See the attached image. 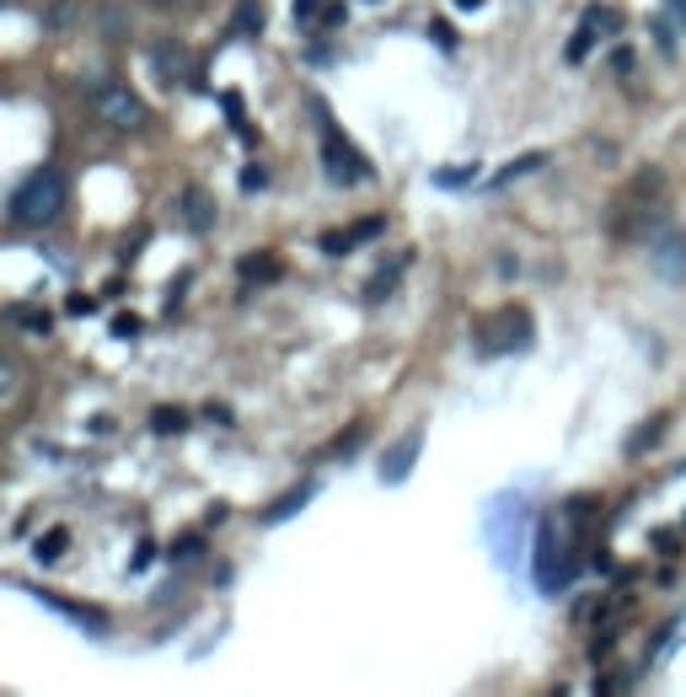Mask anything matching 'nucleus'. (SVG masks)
<instances>
[{"mask_svg": "<svg viewBox=\"0 0 686 697\" xmlns=\"http://www.w3.org/2000/svg\"><path fill=\"white\" fill-rule=\"evenodd\" d=\"M397 274H402V263H392V268H381V274H375V279H371V290H365V296H371V301H381V296H392V290H397Z\"/></svg>", "mask_w": 686, "mask_h": 697, "instance_id": "nucleus-22", "label": "nucleus"}, {"mask_svg": "<svg viewBox=\"0 0 686 697\" xmlns=\"http://www.w3.org/2000/svg\"><path fill=\"white\" fill-rule=\"evenodd\" d=\"M81 92H86V103H92V113L103 119L108 129H145V119H151V108H145V97L134 92V86H124V81H81Z\"/></svg>", "mask_w": 686, "mask_h": 697, "instance_id": "nucleus-3", "label": "nucleus"}, {"mask_svg": "<svg viewBox=\"0 0 686 697\" xmlns=\"http://www.w3.org/2000/svg\"><path fill=\"white\" fill-rule=\"evenodd\" d=\"M16 381H22V365H16V360H0V397H5V402L16 397Z\"/></svg>", "mask_w": 686, "mask_h": 697, "instance_id": "nucleus-25", "label": "nucleus"}, {"mask_svg": "<svg viewBox=\"0 0 686 697\" xmlns=\"http://www.w3.org/2000/svg\"><path fill=\"white\" fill-rule=\"evenodd\" d=\"M665 424H671V419H665V413H660V419H654V424H649V430H633V435H627V456H638V450H649V445L660 441V435H665Z\"/></svg>", "mask_w": 686, "mask_h": 697, "instance_id": "nucleus-18", "label": "nucleus"}, {"mask_svg": "<svg viewBox=\"0 0 686 697\" xmlns=\"http://www.w3.org/2000/svg\"><path fill=\"white\" fill-rule=\"evenodd\" d=\"M151 60H156V75H161V81H172V86L193 81V75H188V70H193V55H188L178 38H161V44H151Z\"/></svg>", "mask_w": 686, "mask_h": 697, "instance_id": "nucleus-10", "label": "nucleus"}, {"mask_svg": "<svg viewBox=\"0 0 686 697\" xmlns=\"http://www.w3.org/2000/svg\"><path fill=\"white\" fill-rule=\"evenodd\" d=\"M478 354H515V349H531V312L526 307H504L494 317L472 333Z\"/></svg>", "mask_w": 686, "mask_h": 697, "instance_id": "nucleus-5", "label": "nucleus"}, {"mask_svg": "<svg viewBox=\"0 0 686 697\" xmlns=\"http://www.w3.org/2000/svg\"><path fill=\"white\" fill-rule=\"evenodd\" d=\"M242 279H279V257H274V253L242 257Z\"/></svg>", "mask_w": 686, "mask_h": 697, "instance_id": "nucleus-20", "label": "nucleus"}, {"mask_svg": "<svg viewBox=\"0 0 686 697\" xmlns=\"http://www.w3.org/2000/svg\"><path fill=\"white\" fill-rule=\"evenodd\" d=\"M623 27V16L612 11V5H585V16H579V33H574V44H568V60L579 64L590 49H595V38H612Z\"/></svg>", "mask_w": 686, "mask_h": 697, "instance_id": "nucleus-6", "label": "nucleus"}, {"mask_svg": "<svg viewBox=\"0 0 686 697\" xmlns=\"http://www.w3.org/2000/svg\"><path fill=\"white\" fill-rule=\"evenodd\" d=\"M316 134H322V167H327V178H333V183H365V178H371V167L360 161L354 140H349V134H338V124L327 119V108H322V103H316Z\"/></svg>", "mask_w": 686, "mask_h": 697, "instance_id": "nucleus-4", "label": "nucleus"}, {"mask_svg": "<svg viewBox=\"0 0 686 697\" xmlns=\"http://www.w3.org/2000/svg\"><path fill=\"white\" fill-rule=\"evenodd\" d=\"M312 494H316V483H301V489H290V494H285L279 505H268V509H263V526H279V520H290L296 509H306V505H312Z\"/></svg>", "mask_w": 686, "mask_h": 697, "instance_id": "nucleus-14", "label": "nucleus"}, {"mask_svg": "<svg viewBox=\"0 0 686 697\" xmlns=\"http://www.w3.org/2000/svg\"><path fill=\"white\" fill-rule=\"evenodd\" d=\"M665 215H671L665 172L649 167V172H638V178L606 204L601 226H606V237H612L617 248H633V242H654V237L665 231Z\"/></svg>", "mask_w": 686, "mask_h": 697, "instance_id": "nucleus-1", "label": "nucleus"}, {"mask_svg": "<svg viewBox=\"0 0 686 697\" xmlns=\"http://www.w3.org/2000/svg\"><path fill=\"white\" fill-rule=\"evenodd\" d=\"M419 450H424V430H408L402 441L386 450V461H381V483H408V472H413Z\"/></svg>", "mask_w": 686, "mask_h": 697, "instance_id": "nucleus-9", "label": "nucleus"}, {"mask_svg": "<svg viewBox=\"0 0 686 697\" xmlns=\"http://www.w3.org/2000/svg\"><path fill=\"white\" fill-rule=\"evenodd\" d=\"M64 215V178L55 167H38V172H27L11 199H5V220L11 226H22V231H44V226H55Z\"/></svg>", "mask_w": 686, "mask_h": 697, "instance_id": "nucleus-2", "label": "nucleus"}, {"mask_svg": "<svg viewBox=\"0 0 686 697\" xmlns=\"http://www.w3.org/2000/svg\"><path fill=\"white\" fill-rule=\"evenodd\" d=\"M242 189H248V193L263 189V167H248V172H242Z\"/></svg>", "mask_w": 686, "mask_h": 697, "instance_id": "nucleus-30", "label": "nucleus"}, {"mask_svg": "<svg viewBox=\"0 0 686 697\" xmlns=\"http://www.w3.org/2000/svg\"><path fill=\"white\" fill-rule=\"evenodd\" d=\"M322 5L327 0H296V27H312L316 16H322Z\"/></svg>", "mask_w": 686, "mask_h": 697, "instance_id": "nucleus-27", "label": "nucleus"}, {"mask_svg": "<svg viewBox=\"0 0 686 697\" xmlns=\"http://www.w3.org/2000/svg\"><path fill=\"white\" fill-rule=\"evenodd\" d=\"M231 33H237V38H257V33H263V5H257V0H237Z\"/></svg>", "mask_w": 686, "mask_h": 697, "instance_id": "nucleus-15", "label": "nucleus"}, {"mask_svg": "<svg viewBox=\"0 0 686 697\" xmlns=\"http://www.w3.org/2000/svg\"><path fill=\"white\" fill-rule=\"evenodd\" d=\"M16 585H22V579H16ZM22 590H27V596H38L44 606H55V612H60V617H70V623H86L92 634H108V617H103L97 606H75V601H60V596H49V590H38V585H22Z\"/></svg>", "mask_w": 686, "mask_h": 697, "instance_id": "nucleus-11", "label": "nucleus"}, {"mask_svg": "<svg viewBox=\"0 0 686 697\" xmlns=\"http://www.w3.org/2000/svg\"><path fill=\"white\" fill-rule=\"evenodd\" d=\"M70 22H75V0H55V5L44 11V27H49V33H64Z\"/></svg>", "mask_w": 686, "mask_h": 697, "instance_id": "nucleus-21", "label": "nucleus"}, {"mask_svg": "<svg viewBox=\"0 0 686 697\" xmlns=\"http://www.w3.org/2000/svg\"><path fill=\"white\" fill-rule=\"evenodd\" d=\"M649 268L665 285H686V231H660L649 242Z\"/></svg>", "mask_w": 686, "mask_h": 697, "instance_id": "nucleus-7", "label": "nucleus"}, {"mask_svg": "<svg viewBox=\"0 0 686 697\" xmlns=\"http://www.w3.org/2000/svg\"><path fill=\"white\" fill-rule=\"evenodd\" d=\"M151 5H188V0H151Z\"/></svg>", "mask_w": 686, "mask_h": 697, "instance_id": "nucleus-33", "label": "nucleus"}, {"mask_svg": "<svg viewBox=\"0 0 686 697\" xmlns=\"http://www.w3.org/2000/svg\"><path fill=\"white\" fill-rule=\"evenodd\" d=\"M198 548H204V542H198V537H183V542H178V548H172V558H198Z\"/></svg>", "mask_w": 686, "mask_h": 697, "instance_id": "nucleus-29", "label": "nucleus"}, {"mask_svg": "<svg viewBox=\"0 0 686 697\" xmlns=\"http://www.w3.org/2000/svg\"><path fill=\"white\" fill-rule=\"evenodd\" d=\"M226 113H231V129L242 134V140H252V129H248V113H242V97L237 92H226Z\"/></svg>", "mask_w": 686, "mask_h": 697, "instance_id": "nucleus-26", "label": "nucleus"}, {"mask_svg": "<svg viewBox=\"0 0 686 697\" xmlns=\"http://www.w3.org/2000/svg\"><path fill=\"white\" fill-rule=\"evenodd\" d=\"M671 11H676V22L686 27V0H671Z\"/></svg>", "mask_w": 686, "mask_h": 697, "instance_id": "nucleus-32", "label": "nucleus"}, {"mask_svg": "<svg viewBox=\"0 0 686 697\" xmlns=\"http://www.w3.org/2000/svg\"><path fill=\"white\" fill-rule=\"evenodd\" d=\"M461 5H483V0H461Z\"/></svg>", "mask_w": 686, "mask_h": 697, "instance_id": "nucleus-34", "label": "nucleus"}, {"mask_svg": "<svg viewBox=\"0 0 686 697\" xmlns=\"http://www.w3.org/2000/svg\"><path fill=\"white\" fill-rule=\"evenodd\" d=\"M365 441V424H354V430H349V435H344V441L333 445V456H338V461H349V450H354V445Z\"/></svg>", "mask_w": 686, "mask_h": 697, "instance_id": "nucleus-28", "label": "nucleus"}, {"mask_svg": "<svg viewBox=\"0 0 686 697\" xmlns=\"http://www.w3.org/2000/svg\"><path fill=\"white\" fill-rule=\"evenodd\" d=\"M375 237H386V215H365V220H354L344 231H327L322 237V253L344 257V253H354V248H365V242H375Z\"/></svg>", "mask_w": 686, "mask_h": 697, "instance_id": "nucleus-8", "label": "nucleus"}, {"mask_svg": "<svg viewBox=\"0 0 686 697\" xmlns=\"http://www.w3.org/2000/svg\"><path fill=\"white\" fill-rule=\"evenodd\" d=\"M344 22H349V5H338V0H333V5H322V16H316V33H338Z\"/></svg>", "mask_w": 686, "mask_h": 697, "instance_id": "nucleus-23", "label": "nucleus"}, {"mask_svg": "<svg viewBox=\"0 0 686 697\" xmlns=\"http://www.w3.org/2000/svg\"><path fill=\"white\" fill-rule=\"evenodd\" d=\"M537 167H542V156H526V161H509V167H504L500 178H494V189H504V183H515L520 172H537Z\"/></svg>", "mask_w": 686, "mask_h": 697, "instance_id": "nucleus-24", "label": "nucleus"}, {"mask_svg": "<svg viewBox=\"0 0 686 697\" xmlns=\"http://www.w3.org/2000/svg\"><path fill=\"white\" fill-rule=\"evenodd\" d=\"M435 183L440 189H472V183H478V161H467V167H440Z\"/></svg>", "mask_w": 686, "mask_h": 697, "instance_id": "nucleus-17", "label": "nucleus"}, {"mask_svg": "<svg viewBox=\"0 0 686 697\" xmlns=\"http://www.w3.org/2000/svg\"><path fill=\"white\" fill-rule=\"evenodd\" d=\"M178 209H183V226L193 231V237H204V231H215V220H220V209H215V199L204 189H188L183 199H178Z\"/></svg>", "mask_w": 686, "mask_h": 697, "instance_id": "nucleus-12", "label": "nucleus"}, {"mask_svg": "<svg viewBox=\"0 0 686 697\" xmlns=\"http://www.w3.org/2000/svg\"><path fill=\"white\" fill-rule=\"evenodd\" d=\"M64 542H70V531H64V526H55V531H44V537L33 542V558H38V564H55V558L64 553Z\"/></svg>", "mask_w": 686, "mask_h": 697, "instance_id": "nucleus-16", "label": "nucleus"}, {"mask_svg": "<svg viewBox=\"0 0 686 697\" xmlns=\"http://www.w3.org/2000/svg\"><path fill=\"white\" fill-rule=\"evenodd\" d=\"M113 333H119V338H134V333H140V317H119L113 322Z\"/></svg>", "mask_w": 686, "mask_h": 697, "instance_id": "nucleus-31", "label": "nucleus"}, {"mask_svg": "<svg viewBox=\"0 0 686 697\" xmlns=\"http://www.w3.org/2000/svg\"><path fill=\"white\" fill-rule=\"evenodd\" d=\"M151 430H156V435H183V430H188V413H183V408H156Z\"/></svg>", "mask_w": 686, "mask_h": 697, "instance_id": "nucleus-19", "label": "nucleus"}, {"mask_svg": "<svg viewBox=\"0 0 686 697\" xmlns=\"http://www.w3.org/2000/svg\"><path fill=\"white\" fill-rule=\"evenodd\" d=\"M0 317H5V327H16V333H49L55 327V312L49 307H33V301H11Z\"/></svg>", "mask_w": 686, "mask_h": 697, "instance_id": "nucleus-13", "label": "nucleus"}]
</instances>
